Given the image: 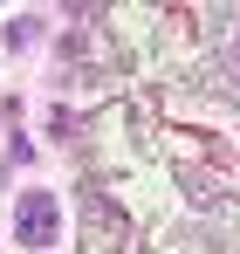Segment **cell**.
<instances>
[{
	"instance_id": "1",
	"label": "cell",
	"mask_w": 240,
	"mask_h": 254,
	"mask_svg": "<svg viewBox=\"0 0 240 254\" xmlns=\"http://www.w3.org/2000/svg\"><path fill=\"white\" fill-rule=\"evenodd\" d=\"M48 241H55V199L28 192L21 199V248H48Z\"/></svg>"
}]
</instances>
